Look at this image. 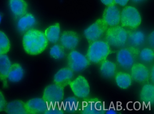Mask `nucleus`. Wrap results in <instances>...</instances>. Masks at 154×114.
I'll list each match as a JSON object with an SVG mask.
<instances>
[{"label": "nucleus", "mask_w": 154, "mask_h": 114, "mask_svg": "<svg viewBox=\"0 0 154 114\" xmlns=\"http://www.w3.org/2000/svg\"><path fill=\"white\" fill-rule=\"evenodd\" d=\"M102 3L107 6L115 4L114 0H101Z\"/></svg>", "instance_id": "32"}, {"label": "nucleus", "mask_w": 154, "mask_h": 114, "mask_svg": "<svg viewBox=\"0 0 154 114\" xmlns=\"http://www.w3.org/2000/svg\"><path fill=\"white\" fill-rule=\"evenodd\" d=\"M80 41V38L75 32L71 31L63 32L61 36L60 42L65 48L69 50L75 49Z\"/></svg>", "instance_id": "11"}, {"label": "nucleus", "mask_w": 154, "mask_h": 114, "mask_svg": "<svg viewBox=\"0 0 154 114\" xmlns=\"http://www.w3.org/2000/svg\"><path fill=\"white\" fill-rule=\"evenodd\" d=\"M111 53L109 45L105 41L100 40L90 44L87 57L89 61L98 64L106 60Z\"/></svg>", "instance_id": "2"}, {"label": "nucleus", "mask_w": 154, "mask_h": 114, "mask_svg": "<svg viewBox=\"0 0 154 114\" xmlns=\"http://www.w3.org/2000/svg\"><path fill=\"white\" fill-rule=\"evenodd\" d=\"M105 36V41L110 47L121 48L127 44L128 32L122 26L109 27Z\"/></svg>", "instance_id": "3"}, {"label": "nucleus", "mask_w": 154, "mask_h": 114, "mask_svg": "<svg viewBox=\"0 0 154 114\" xmlns=\"http://www.w3.org/2000/svg\"><path fill=\"white\" fill-rule=\"evenodd\" d=\"M50 55L54 59H62L64 57L65 55L64 48L61 45L56 44L51 48Z\"/></svg>", "instance_id": "27"}, {"label": "nucleus", "mask_w": 154, "mask_h": 114, "mask_svg": "<svg viewBox=\"0 0 154 114\" xmlns=\"http://www.w3.org/2000/svg\"><path fill=\"white\" fill-rule=\"evenodd\" d=\"M131 68V76L135 81L143 82L148 79L149 72L148 69L145 65L138 63L134 64Z\"/></svg>", "instance_id": "13"}, {"label": "nucleus", "mask_w": 154, "mask_h": 114, "mask_svg": "<svg viewBox=\"0 0 154 114\" xmlns=\"http://www.w3.org/2000/svg\"><path fill=\"white\" fill-rule=\"evenodd\" d=\"M23 44L27 53L32 55H37L46 49L48 41L43 32L32 29L26 32L23 37Z\"/></svg>", "instance_id": "1"}, {"label": "nucleus", "mask_w": 154, "mask_h": 114, "mask_svg": "<svg viewBox=\"0 0 154 114\" xmlns=\"http://www.w3.org/2000/svg\"><path fill=\"white\" fill-rule=\"evenodd\" d=\"M64 111L66 110L68 112H75L78 110V107L81 110V106H80L79 101L76 98L69 97L64 101H62Z\"/></svg>", "instance_id": "25"}, {"label": "nucleus", "mask_w": 154, "mask_h": 114, "mask_svg": "<svg viewBox=\"0 0 154 114\" xmlns=\"http://www.w3.org/2000/svg\"><path fill=\"white\" fill-rule=\"evenodd\" d=\"M115 79L117 86L122 89L128 88L131 86L132 82L131 75L124 72L118 73L116 76Z\"/></svg>", "instance_id": "24"}, {"label": "nucleus", "mask_w": 154, "mask_h": 114, "mask_svg": "<svg viewBox=\"0 0 154 114\" xmlns=\"http://www.w3.org/2000/svg\"><path fill=\"white\" fill-rule=\"evenodd\" d=\"M48 104L43 98L32 99L25 103L28 113L39 114L45 113L48 108Z\"/></svg>", "instance_id": "12"}, {"label": "nucleus", "mask_w": 154, "mask_h": 114, "mask_svg": "<svg viewBox=\"0 0 154 114\" xmlns=\"http://www.w3.org/2000/svg\"><path fill=\"white\" fill-rule=\"evenodd\" d=\"M2 20V16L1 14H0V23H1Z\"/></svg>", "instance_id": "35"}, {"label": "nucleus", "mask_w": 154, "mask_h": 114, "mask_svg": "<svg viewBox=\"0 0 154 114\" xmlns=\"http://www.w3.org/2000/svg\"><path fill=\"white\" fill-rule=\"evenodd\" d=\"M11 65V61L7 55H0V80L3 82L5 88L8 87L7 79Z\"/></svg>", "instance_id": "15"}, {"label": "nucleus", "mask_w": 154, "mask_h": 114, "mask_svg": "<svg viewBox=\"0 0 154 114\" xmlns=\"http://www.w3.org/2000/svg\"><path fill=\"white\" fill-rule=\"evenodd\" d=\"M121 12L116 4L108 6L103 12L102 19L109 27L118 26L120 22Z\"/></svg>", "instance_id": "10"}, {"label": "nucleus", "mask_w": 154, "mask_h": 114, "mask_svg": "<svg viewBox=\"0 0 154 114\" xmlns=\"http://www.w3.org/2000/svg\"><path fill=\"white\" fill-rule=\"evenodd\" d=\"M8 114H27L25 103L20 100H16L7 104L5 108Z\"/></svg>", "instance_id": "19"}, {"label": "nucleus", "mask_w": 154, "mask_h": 114, "mask_svg": "<svg viewBox=\"0 0 154 114\" xmlns=\"http://www.w3.org/2000/svg\"><path fill=\"white\" fill-rule=\"evenodd\" d=\"M116 70V65L114 62L106 60L101 62L100 70L104 77L107 78L112 77L115 75Z\"/></svg>", "instance_id": "23"}, {"label": "nucleus", "mask_w": 154, "mask_h": 114, "mask_svg": "<svg viewBox=\"0 0 154 114\" xmlns=\"http://www.w3.org/2000/svg\"><path fill=\"white\" fill-rule=\"evenodd\" d=\"M154 32L153 31L149 35L148 38V42L150 46L152 48L154 47Z\"/></svg>", "instance_id": "31"}, {"label": "nucleus", "mask_w": 154, "mask_h": 114, "mask_svg": "<svg viewBox=\"0 0 154 114\" xmlns=\"http://www.w3.org/2000/svg\"><path fill=\"white\" fill-rule=\"evenodd\" d=\"M36 22V20L33 15L26 14L21 17L19 20L17 24L18 29L22 33L26 32L35 26Z\"/></svg>", "instance_id": "18"}, {"label": "nucleus", "mask_w": 154, "mask_h": 114, "mask_svg": "<svg viewBox=\"0 0 154 114\" xmlns=\"http://www.w3.org/2000/svg\"><path fill=\"white\" fill-rule=\"evenodd\" d=\"M7 102L3 93L0 91V112L5 109Z\"/></svg>", "instance_id": "29"}, {"label": "nucleus", "mask_w": 154, "mask_h": 114, "mask_svg": "<svg viewBox=\"0 0 154 114\" xmlns=\"http://www.w3.org/2000/svg\"><path fill=\"white\" fill-rule=\"evenodd\" d=\"M74 94L80 98L87 97L90 94L89 83L84 76H79L69 84Z\"/></svg>", "instance_id": "9"}, {"label": "nucleus", "mask_w": 154, "mask_h": 114, "mask_svg": "<svg viewBox=\"0 0 154 114\" xmlns=\"http://www.w3.org/2000/svg\"><path fill=\"white\" fill-rule=\"evenodd\" d=\"M131 1L134 3H139L144 1V0H131Z\"/></svg>", "instance_id": "34"}, {"label": "nucleus", "mask_w": 154, "mask_h": 114, "mask_svg": "<svg viewBox=\"0 0 154 114\" xmlns=\"http://www.w3.org/2000/svg\"><path fill=\"white\" fill-rule=\"evenodd\" d=\"M73 75V71L69 68H62L55 74L54 77V82L64 87L69 84Z\"/></svg>", "instance_id": "14"}, {"label": "nucleus", "mask_w": 154, "mask_h": 114, "mask_svg": "<svg viewBox=\"0 0 154 114\" xmlns=\"http://www.w3.org/2000/svg\"><path fill=\"white\" fill-rule=\"evenodd\" d=\"M60 32L59 23H55L48 28L45 31V35L48 41L56 44L59 40Z\"/></svg>", "instance_id": "21"}, {"label": "nucleus", "mask_w": 154, "mask_h": 114, "mask_svg": "<svg viewBox=\"0 0 154 114\" xmlns=\"http://www.w3.org/2000/svg\"><path fill=\"white\" fill-rule=\"evenodd\" d=\"M64 95V87L55 83L49 85L46 87L43 98L48 104H53L61 102Z\"/></svg>", "instance_id": "8"}, {"label": "nucleus", "mask_w": 154, "mask_h": 114, "mask_svg": "<svg viewBox=\"0 0 154 114\" xmlns=\"http://www.w3.org/2000/svg\"><path fill=\"white\" fill-rule=\"evenodd\" d=\"M11 47L10 42L8 36L4 32L0 31V55L7 53Z\"/></svg>", "instance_id": "26"}, {"label": "nucleus", "mask_w": 154, "mask_h": 114, "mask_svg": "<svg viewBox=\"0 0 154 114\" xmlns=\"http://www.w3.org/2000/svg\"><path fill=\"white\" fill-rule=\"evenodd\" d=\"M139 57L142 62H149L154 59V53L152 49L149 48H145L142 49L139 53Z\"/></svg>", "instance_id": "28"}, {"label": "nucleus", "mask_w": 154, "mask_h": 114, "mask_svg": "<svg viewBox=\"0 0 154 114\" xmlns=\"http://www.w3.org/2000/svg\"><path fill=\"white\" fill-rule=\"evenodd\" d=\"M120 22L122 27L134 30L137 28L141 24V18L136 8L128 6L121 12Z\"/></svg>", "instance_id": "4"}, {"label": "nucleus", "mask_w": 154, "mask_h": 114, "mask_svg": "<svg viewBox=\"0 0 154 114\" xmlns=\"http://www.w3.org/2000/svg\"><path fill=\"white\" fill-rule=\"evenodd\" d=\"M140 97L143 102L152 104L154 101V86L151 84L143 86L140 91Z\"/></svg>", "instance_id": "22"}, {"label": "nucleus", "mask_w": 154, "mask_h": 114, "mask_svg": "<svg viewBox=\"0 0 154 114\" xmlns=\"http://www.w3.org/2000/svg\"><path fill=\"white\" fill-rule=\"evenodd\" d=\"M127 43L131 47L136 48L143 45L145 40L144 33L140 30H133L128 32Z\"/></svg>", "instance_id": "17"}, {"label": "nucleus", "mask_w": 154, "mask_h": 114, "mask_svg": "<svg viewBox=\"0 0 154 114\" xmlns=\"http://www.w3.org/2000/svg\"><path fill=\"white\" fill-rule=\"evenodd\" d=\"M150 76L152 81L153 82L154 81V68L153 66L151 68Z\"/></svg>", "instance_id": "33"}, {"label": "nucleus", "mask_w": 154, "mask_h": 114, "mask_svg": "<svg viewBox=\"0 0 154 114\" xmlns=\"http://www.w3.org/2000/svg\"><path fill=\"white\" fill-rule=\"evenodd\" d=\"M108 28L103 20L100 19L85 30L84 35L90 44L101 40L105 36Z\"/></svg>", "instance_id": "5"}, {"label": "nucleus", "mask_w": 154, "mask_h": 114, "mask_svg": "<svg viewBox=\"0 0 154 114\" xmlns=\"http://www.w3.org/2000/svg\"><path fill=\"white\" fill-rule=\"evenodd\" d=\"M129 1V0H114L115 4L119 5L122 7L125 6Z\"/></svg>", "instance_id": "30"}, {"label": "nucleus", "mask_w": 154, "mask_h": 114, "mask_svg": "<svg viewBox=\"0 0 154 114\" xmlns=\"http://www.w3.org/2000/svg\"><path fill=\"white\" fill-rule=\"evenodd\" d=\"M67 63L69 68L73 71L79 72L87 68L90 64L88 58L79 52L73 50L69 54Z\"/></svg>", "instance_id": "7"}, {"label": "nucleus", "mask_w": 154, "mask_h": 114, "mask_svg": "<svg viewBox=\"0 0 154 114\" xmlns=\"http://www.w3.org/2000/svg\"><path fill=\"white\" fill-rule=\"evenodd\" d=\"M24 75V70L22 66L18 63H15L11 65L8 78L11 82H18L22 79Z\"/></svg>", "instance_id": "20"}, {"label": "nucleus", "mask_w": 154, "mask_h": 114, "mask_svg": "<svg viewBox=\"0 0 154 114\" xmlns=\"http://www.w3.org/2000/svg\"><path fill=\"white\" fill-rule=\"evenodd\" d=\"M9 5L13 14L17 17H22L27 13L28 5L25 0H9Z\"/></svg>", "instance_id": "16"}, {"label": "nucleus", "mask_w": 154, "mask_h": 114, "mask_svg": "<svg viewBox=\"0 0 154 114\" xmlns=\"http://www.w3.org/2000/svg\"><path fill=\"white\" fill-rule=\"evenodd\" d=\"M138 54L136 48L130 47L122 48L117 53V61L122 68L128 69L134 64L136 56Z\"/></svg>", "instance_id": "6"}]
</instances>
